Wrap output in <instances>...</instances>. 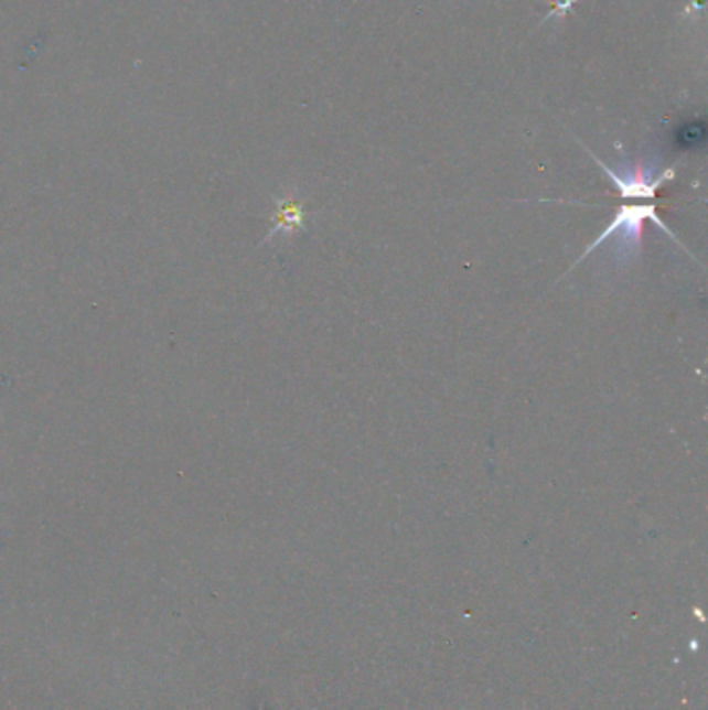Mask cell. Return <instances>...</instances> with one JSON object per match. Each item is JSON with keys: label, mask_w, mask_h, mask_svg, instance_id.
I'll use <instances>...</instances> for the list:
<instances>
[{"label": "cell", "mask_w": 708, "mask_h": 710, "mask_svg": "<svg viewBox=\"0 0 708 710\" xmlns=\"http://www.w3.org/2000/svg\"><path fill=\"white\" fill-rule=\"evenodd\" d=\"M644 220H651L656 227H661L663 232L672 237L673 241H677L673 237V233L665 227V223L656 216L655 204H637V206H621L620 213L615 214V218L607 225V229L599 235V239H594L584 254L580 256L578 262H582L586 256H590L592 249L599 248L602 244H607L609 239L615 237V260L621 265H627L632 258H636L640 251V244H642V227Z\"/></svg>", "instance_id": "1"}, {"label": "cell", "mask_w": 708, "mask_h": 710, "mask_svg": "<svg viewBox=\"0 0 708 710\" xmlns=\"http://www.w3.org/2000/svg\"><path fill=\"white\" fill-rule=\"evenodd\" d=\"M594 160L601 164L602 171L607 173V178L611 179L618 185L621 196L630 197V200L632 197H637V200H653L656 196V192H658V187L665 181L675 178L673 171L658 173V178H656L655 171L651 166H644V164H636L634 169H625L623 166L621 171H615V169H611L609 164H604L597 157H594Z\"/></svg>", "instance_id": "2"}, {"label": "cell", "mask_w": 708, "mask_h": 710, "mask_svg": "<svg viewBox=\"0 0 708 710\" xmlns=\"http://www.w3.org/2000/svg\"><path fill=\"white\" fill-rule=\"evenodd\" d=\"M305 214L298 202L293 200H281L279 211L275 214V229L268 233L266 239H272L277 233H293L303 229Z\"/></svg>", "instance_id": "3"}]
</instances>
